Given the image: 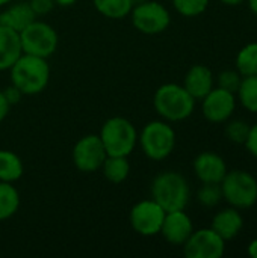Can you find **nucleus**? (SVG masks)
Returning <instances> with one entry per match:
<instances>
[{
    "instance_id": "nucleus-27",
    "label": "nucleus",
    "mask_w": 257,
    "mask_h": 258,
    "mask_svg": "<svg viewBox=\"0 0 257 258\" xmlns=\"http://www.w3.org/2000/svg\"><path fill=\"white\" fill-rule=\"evenodd\" d=\"M250 124L244 119H235L227 122L226 125V136L230 142L233 144H241L244 145L247 141V136L250 133Z\"/></svg>"
},
{
    "instance_id": "nucleus-2",
    "label": "nucleus",
    "mask_w": 257,
    "mask_h": 258,
    "mask_svg": "<svg viewBox=\"0 0 257 258\" xmlns=\"http://www.w3.org/2000/svg\"><path fill=\"white\" fill-rule=\"evenodd\" d=\"M197 100L179 83L161 85L153 95V107L156 113L168 122H180L188 119L195 110Z\"/></svg>"
},
{
    "instance_id": "nucleus-37",
    "label": "nucleus",
    "mask_w": 257,
    "mask_h": 258,
    "mask_svg": "<svg viewBox=\"0 0 257 258\" xmlns=\"http://www.w3.org/2000/svg\"><path fill=\"white\" fill-rule=\"evenodd\" d=\"M11 2H14V0H0V8H3V6L9 5Z\"/></svg>"
},
{
    "instance_id": "nucleus-18",
    "label": "nucleus",
    "mask_w": 257,
    "mask_h": 258,
    "mask_svg": "<svg viewBox=\"0 0 257 258\" xmlns=\"http://www.w3.org/2000/svg\"><path fill=\"white\" fill-rule=\"evenodd\" d=\"M21 54L20 33L0 24V71H9Z\"/></svg>"
},
{
    "instance_id": "nucleus-3",
    "label": "nucleus",
    "mask_w": 257,
    "mask_h": 258,
    "mask_svg": "<svg viewBox=\"0 0 257 258\" xmlns=\"http://www.w3.org/2000/svg\"><path fill=\"white\" fill-rule=\"evenodd\" d=\"M150 190L151 198L165 212L185 210L191 198V189L186 178L176 171H164L158 174Z\"/></svg>"
},
{
    "instance_id": "nucleus-4",
    "label": "nucleus",
    "mask_w": 257,
    "mask_h": 258,
    "mask_svg": "<svg viewBox=\"0 0 257 258\" xmlns=\"http://www.w3.org/2000/svg\"><path fill=\"white\" fill-rule=\"evenodd\" d=\"M176 132L165 119L147 122L138 135V145L144 156L153 162L165 160L176 148Z\"/></svg>"
},
{
    "instance_id": "nucleus-25",
    "label": "nucleus",
    "mask_w": 257,
    "mask_h": 258,
    "mask_svg": "<svg viewBox=\"0 0 257 258\" xmlns=\"http://www.w3.org/2000/svg\"><path fill=\"white\" fill-rule=\"evenodd\" d=\"M221 186L217 183H203V186L197 192V201L204 207H215L221 203Z\"/></svg>"
},
{
    "instance_id": "nucleus-17",
    "label": "nucleus",
    "mask_w": 257,
    "mask_h": 258,
    "mask_svg": "<svg viewBox=\"0 0 257 258\" xmlns=\"http://www.w3.org/2000/svg\"><path fill=\"white\" fill-rule=\"evenodd\" d=\"M244 227V218L235 207H227L220 210L211 222V228L218 233L226 242L233 240Z\"/></svg>"
},
{
    "instance_id": "nucleus-28",
    "label": "nucleus",
    "mask_w": 257,
    "mask_h": 258,
    "mask_svg": "<svg viewBox=\"0 0 257 258\" xmlns=\"http://www.w3.org/2000/svg\"><path fill=\"white\" fill-rule=\"evenodd\" d=\"M241 80H242V76L239 74L238 70H226L218 74V86L233 94L238 92Z\"/></svg>"
},
{
    "instance_id": "nucleus-10",
    "label": "nucleus",
    "mask_w": 257,
    "mask_h": 258,
    "mask_svg": "<svg viewBox=\"0 0 257 258\" xmlns=\"http://www.w3.org/2000/svg\"><path fill=\"white\" fill-rule=\"evenodd\" d=\"M73 163L74 166L85 174L100 171L103 162L108 157L105 145L98 135L89 133L82 136L73 147Z\"/></svg>"
},
{
    "instance_id": "nucleus-1",
    "label": "nucleus",
    "mask_w": 257,
    "mask_h": 258,
    "mask_svg": "<svg viewBox=\"0 0 257 258\" xmlns=\"http://www.w3.org/2000/svg\"><path fill=\"white\" fill-rule=\"evenodd\" d=\"M11 83L23 95L41 94L50 82V65L47 59L23 53L9 68Z\"/></svg>"
},
{
    "instance_id": "nucleus-9",
    "label": "nucleus",
    "mask_w": 257,
    "mask_h": 258,
    "mask_svg": "<svg viewBox=\"0 0 257 258\" xmlns=\"http://www.w3.org/2000/svg\"><path fill=\"white\" fill-rule=\"evenodd\" d=\"M167 212L151 198L136 203L129 213V222L135 233L142 237H155L161 233Z\"/></svg>"
},
{
    "instance_id": "nucleus-38",
    "label": "nucleus",
    "mask_w": 257,
    "mask_h": 258,
    "mask_svg": "<svg viewBox=\"0 0 257 258\" xmlns=\"http://www.w3.org/2000/svg\"><path fill=\"white\" fill-rule=\"evenodd\" d=\"M130 2H132V5H133V6H136V5L144 3V2H147V0H130Z\"/></svg>"
},
{
    "instance_id": "nucleus-15",
    "label": "nucleus",
    "mask_w": 257,
    "mask_h": 258,
    "mask_svg": "<svg viewBox=\"0 0 257 258\" xmlns=\"http://www.w3.org/2000/svg\"><path fill=\"white\" fill-rule=\"evenodd\" d=\"M183 88L195 98L201 100L214 88V73L203 63L192 65L183 77Z\"/></svg>"
},
{
    "instance_id": "nucleus-26",
    "label": "nucleus",
    "mask_w": 257,
    "mask_h": 258,
    "mask_svg": "<svg viewBox=\"0 0 257 258\" xmlns=\"http://www.w3.org/2000/svg\"><path fill=\"white\" fill-rule=\"evenodd\" d=\"M209 2L211 0H173V6L180 15L192 18L201 15L208 9Z\"/></svg>"
},
{
    "instance_id": "nucleus-24",
    "label": "nucleus",
    "mask_w": 257,
    "mask_h": 258,
    "mask_svg": "<svg viewBox=\"0 0 257 258\" xmlns=\"http://www.w3.org/2000/svg\"><path fill=\"white\" fill-rule=\"evenodd\" d=\"M236 70L244 76L257 74V41L244 45L236 54Z\"/></svg>"
},
{
    "instance_id": "nucleus-22",
    "label": "nucleus",
    "mask_w": 257,
    "mask_h": 258,
    "mask_svg": "<svg viewBox=\"0 0 257 258\" xmlns=\"http://www.w3.org/2000/svg\"><path fill=\"white\" fill-rule=\"evenodd\" d=\"M92 5L98 14L109 20H121L130 15L132 2L130 0H92Z\"/></svg>"
},
{
    "instance_id": "nucleus-16",
    "label": "nucleus",
    "mask_w": 257,
    "mask_h": 258,
    "mask_svg": "<svg viewBox=\"0 0 257 258\" xmlns=\"http://www.w3.org/2000/svg\"><path fill=\"white\" fill-rule=\"evenodd\" d=\"M36 18L38 17L32 11L29 2H11L0 11V24L18 33Z\"/></svg>"
},
{
    "instance_id": "nucleus-30",
    "label": "nucleus",
    "mask_w": 257,
    "mask_h": 258,
    "mask_svg": "<svg viewBox=\"0 0 257 258\" xmlns=\"http://www.w3.org/2000/svg\"><path fill=\"white\" fill-rule=\"evenodd\" d=\"M3 94H5L6 101L11 104V107H12V106H15V104H18V103H20V100L24 97V95L21 94V91H20L17 86H14L12 83H11L9 86L3 88Z\"/></svg>"
},
{
    "instance_id": "nucleus-31",
    "label": "nucleus",
    "mask_w": 257,
    "mask_h": 258,
    "mask_svg": "<svg viewBox=\"0 0 257 258\" xmlns=\"http://www.w3.org/2000/svg\"><path fill=\"white\" fill-rule=\"evenodd\" d=\"M244 145H245L247 151H248L253 157H256L257 159V122L250 127V133H248L247 141H245Z\"/></svg>"
},
{
    "instance_id": "nucleus-12",
    "label": "nucleus",
    "mask_w": 257,
    "mask_h": 258,
    "mask_svg": "<svg viewBox=\"0 0 257 258\" xmlns=\"http://www.w3.org/2000/svg\"><path fill=\"white\" fill-rule=\"evenodd\" d=\"M236 109V94L220 86L212 88L211 92L201 98L203 116L214 124L226 122L232 118Z\"/></svg>"
},
{
    "instance_id": "nucleus-8",
    "label": "nucleus",
    "mask_w": 257,
    "mask_h": 258,
    "mask_svg": "<svg viewBox=\"0 0 257 258\" xmlns=\"http://www.w3.org/2000/svg\"><path fill=\"white\" fill-rule=\"evenodd\" d=\"M133 27L144 35H159L171 24V14L158 0H147L132 8L129 15Z\"/></svg>"
},
{
    "instance_id": "nucleus-33",
    "label": "nucleus",
    "mask_w": 257,
    "mask_h": 258,
    "mask_svg": "<svg viewBox=\"0 0 257 258\" xmlns=\"http://www.w3.org/2000/svg\"><path fill=\"white\" fill-rule=\"evenodd\" d=\"M248 255L253 258H257V239H253L250 243H248V249H247Z\"/></svg>"
},
{
    "instance_id": "nucleus-19",
    "label": "nucleus",
    "mask_w": 257,
    "mask_h": 258,
    "mask_svg": "<svg viewBox=\"0 0 257 258\" xmlns=\"http://www.w3.org/2000/svg\"><path fill=\"white\" fill-rule=\"evenodd\" d=\"M100 171L109 183L120 184L124 183L130 175V162L124 156H108Z\"/></svg>"
},
{
    "instance_id": "nucleus-11",
    "label": "nucleus",
    "mask_w": 257,
    "mask_h": 258,
    "mask_svg": "<svg viewBox=\"0 0 257 258\" xmlns=\"http://www.w3.org/2000/svg\"><path fill=\"white\" fill-rule=\"evenodd\" d=\"M226 252V240L211 227L194 230L183 243L186 258H221Z\"/></svg>"
},
{
    "instance_id": "nucleus-35",
    "label": "nucleus",
    "mask_w": 257,
    "mask_h": 258,
    "mask_svg": "<svg viewBox=\"0 0 257 258\" xmlns=\"http://www.w3.org/2000/svg\"><path fill=\"white\" fill-rule=\"evenodd\" d=\"M223 5H227V6H238V5H241L242 2H245V0H220Z\"/></svg>"
},
{
    "instance_id": "nucleus-13",
    "label": "nucleus",
    "mask_w": 257,
    "mask_h": 258,
    "mask_svg": "<svg viewBox=\"0 0 257 258\" xmlns=\"http://www.w3.org/2000/svg\"><path fill=\"white\" fill-rule=\"evenodd\" d=\"M192 231H194V224L189 215L185 210H174V212H167L159 234L170 245L183 246V243L189 239Z\"/></svg>"
},
{
    "instance_id": "nucleus-20",
    "label": "nucleus",
    "mask_w": 257,
    "mask_h": 258,
    "mask_svg": "<svg viewBox=\"0 0 257 258\" xmlns=\"http://www.w3.org/2000/svg\"><path fill=\"white\" fill-rule=\"evenodd\" d=\"M24 174V165L18 154L11 150H0V181L15 183Z\"/></svg>"
},
{
    "instance_id": "nucleus-32",
    "label": "nucleus",
    "mask_w": 257,
    "mask_h": 258,
    "mask_svg": "<svg viewBox=\"0 0 257 258\" xmlns=\"http://www.w3.org/2000/svg\"><path fill=\"white\" fill-rule=\"evenodd\" d=\"M9 110H11V104L6 101L3 89H0V122L6 119V116L9 115Z\"/></svg>"
},
{
    "instance_id": "nucleus-34",
    "label": "nucleus",
    "mask_w": 257,
    "mask_h": 258,
    "mask_svg": "<svg viewBox=\"0 0 257 258\" xmlns=\"http://www.w3.org/2000/svg\"><path fill=\"white\" fill-rule=\"evenodd\" d=\"M56 2V6H62V8H70L73 6L77 0H55Z\"/></svg>"
},
{
    "instance_id": "nucleus-29",
    "label": "nucleus",
    "mask_w": 257,
    "mask_h": 258,
    "mask_svg": "<svg viewBox=\"0 0 257 258\" xmlns=\"http://www.w3.org/2000/svg\"><path fill=\"white\" fill-rule=\"evenodd\" d=\"M29 5L36 17H44L56 8L55 0H29Z\"/></svg>"
},
{
    "instance_id": "nucleus-36",
    "label": "nucleus",
    "mask_w": 257,
    "mask_h": 258,
    "mask_svg": "<svg viewBox=\"0 0 257 258\" xmlns=\"http://www.w3.org/2000/svg\"><path fill=\"white\" fill-rule=\"evenodd\" d=\"M247 3H248V8H250V11L257 15V0H247Z\"/></svg>"
},
{
    "instance_id": "nucleus-7",
    "label": "nucleus",
    "mask_w": 257,
    "mask_h": 258,
    "mask_svg": "<svg viewBox=\"0 0 257 258\" xmlns=\"http://www.w3.org/2000/svg\"><path fill=\"white\" fill-rule=\"evenodd\" d=\"M20 42L23 53L48 59L58 48L59 36L52 24L36 18L20 32Z\"/></svg>"
},
{
    "instance_id": "nucleus-21",
    "label": "nucleus",
    "mask_w": 257,
    "mask_h": 258,
    "mask_svg": "<svg viewBox=\"0 0 257 258\" xmlns=\"http://www.w3.org/2000/svg\"><path fill=\"white\" fill-rule=\"evenodd\" d=\"M20 194L14 183L0 181V222L11 219L20 209Z\"/></svg>"
},
{
    "instance_id": "nucleus-14",
    "label": "nucleus",
    "mask_w": 257,
    "mask_h": 258,
    "mask_svg": "<svg viewBox=\"0 0 257 258\" xmlns=\"http://www.w3.org/2000/svg\"><path fill=\"white\" fill-rule=\"evenodd\" d=\"M194 174L201 183H217L220 184L224 175L227 174V165L226 160L212 151H203L200 153L192 163Z\"/></svg>"
},
{
    "instance_id": "nucleus-23",
    "label": "nucleus",
    "mask_w": 257,
    "mask_h": 258,
    "mask_svg": "<svg viewBox=\"0 0 257 258\" xmlns=\"http://www.w3.org/2000/svg\"><path fill=\"white\" fill-rule=\"evenodd\" d=\"M236 95L244 109L251 113H257V74L242 77Z\"/></svg>"
},
{
    "instance_id": "nucleus-6",
    "label": "nucleus",
    "mask_w": 257,
    "mask_h": 258,
    "mask_svg": "<svg viewBox=\"0 0 257 258\" xmlns=\"http://www.w3.org/2000/svg\"><path fill=\"white\" fill-rule=\"evenodd\" d=\"M220 186L223 200L238 210L250 209L257 203V180L248 171H227Z\"/></svg>"
},
{
    "instance_id": "nucleus-5",
    "label": "nucleus",
    "mask_w": 257,
    "mask_h": 258,
    "mask_svg": "<svg viewBox=\"0 0 257 258\" xmlns=\"http://www.w3.org/2000/svg\"><path fill=\"white\" fill-rule=\"evenodd\" d=\"M138 130L133 122L124 116L108 118L98 133L108 156L129 157L138 145Z\"/></svg>"
}]
</instances>
